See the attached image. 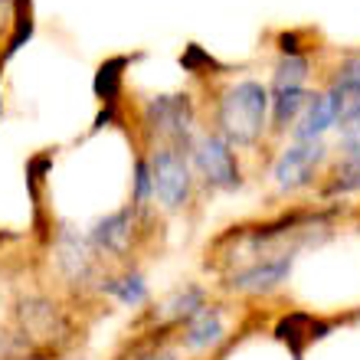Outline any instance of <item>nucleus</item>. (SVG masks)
Instances as JSON below:
<instances>
[{
    "mask_svg": "<svg viewBox=\"0 0 360 360\" xmlns=\"http://www.w3.org/2000/svg\"><path fill=\"white\" fill-rule=\"evenodd\" d=\"M49 269L59 288H66L69 295L82 298H95V285L108 269L95 259L92 246L86 239V229L72 226V223H56L49 229Z\"/></svg>",
    "mask_w": 360,
    "mask_h": 360,
    "instance_id": "20e7f679",
    "label": "nucleus"
},
{
    "mask_svg": "<svg viewBox=\"0 0 360 360\" xmlns=\"http://www.w3.org/2000/svg\"><path fill=\"white\" fill-rule=\"evenodd\" d=\"M321 86L334 89L347 105L357 102L360 98V53H347V56L338 59V63L324 72Z\"/></svg>",
    "mask_w": 360,
    "mask_h": 360,
    "instance_id": "2eb2a0df",
    "label": "nucleus"
},
{
    "mask_svg": "<svg viewBox=\"0 0 360 360\" xmlns=\"http://www.w3.org/2000/svg\"><path fill=\"white\" fill-rule=\"evenodd\" d=\"M203 124L219 131L243 158L272 151L269 141V82L249 69H226L197 95Z\"/></svg>",
    "mask_w": 360,
    "mask_h": 360,
    "instance_id": "f257e3e1",
    "label": "nucleus"
},
{
    "mask_svg": "<svg viewBox=\"0 0 360 360\" xmlns=\"http://www.w3.org/2000/svg\"><path fill=\"white\" fill-rule=\"evenodd\" d=\"M210 298H217L207 282H180L174 285L167 295L154 298L134 314L131 331H158V334H174L190 314H197Z\"/></svg>",
    "mask_w": 360,
    "mask_h": 360,
    "instance_id": "9d476101",
    "label": "nucleus"
},
{
    "mask_svg": "<svg viewBox=\"0 0 360 360\" xmlns=\"http://www.w3.org/2000/svg\"><path fill=\"white\" fill-rule=\"evenodd\" d=\"M161 213L158 210H134L128 200L122 207L95 217L86 226V239L95 259L105 269H122L141 262V252L154 243V233H161Z\"/></svg>",
    "mask_w": 360,
    "mask_h": 360,
    "instance_id": "7ed1b4c3",
    "label": "nucleus"
},
{
    "mask_svg": "<svg viewBox=\"0 0 360 360\" xmlns=\"http://www.w3.org/2000/svg\"><path fill=\"white\" fill-rule=\"evenodd\" d=\"M236 308L239 302L217 295L197 314H190L174 331V344L184 360H207L210 354H217L236 331Z\"/></svg>",
    "mask_w": 360,
    "mask_h": 360,
    "instance_id": "1a4fd4ad",
    "label": "nucleus"
},
{
    "mask_svg": "<svg viewBox=\"0 0 360 360\" xmlns=\"http://www.w3.org/2000/svg\"><path fill=\"white\" fill-rule=\"evenodd\" d=\"M190 164H193L203 197L239 193L246 187V158L210 124H203L190 144Z\"/></svg>",
    "mask_w": 360,
    "mask_h": 360,
    "instance_id": "6e6552de",
    "label": "nucleus"
},
{
    "mask_svg": "<svg viewBox=\"0 0 360 360\" xmlns=\"http://www.w3.org/2000/svg\"><path fill=\"white\" fill-rule=\"evenodd\" d=\"M131 190H128V203L134 210H154V180H151V164H148V154L144 148L131 144Z\"/></svg>",
    "mask_w": 360,
    "mask_h": 360,
    "instance_id": "dca6fc26",
    "label": "nucleus"
},
{
    "mask_svg": "<svg viewBox=\"0 0 360 360\" xmlns=\"http://www.w3.org/2000/svg\"><path fill=\"white\" fill-rule=\"evenodd\" d=\"M344 108H347V102L334 89L314 86L304 112L298 115V122H295L292 134H288V141H308V144L328 141V134H334L338 122H341Z\"/></svg>",
    "mask_w": 360,
    "mask_h": 360,
    "instance_id": "9b49d317",
    "label": "nucleus"
},
{
    "mask_svg": "<svg viewBox=\"0 0 360 360\" xmlns=\"http://www.w3.org/2000/svg\"><path fill=\"white\" fill-rule=\"evenodd\" d=\"M272 331H275V338H278L282 344H288V351H292L295 357H302L304 347H308L311 341H318V338H324L331 328L321 324L318 318H311V314L292 311V314H282V318L275 321Z\"/></svg>",
    "mask_w": 360,
    "mask_h": 360,
    "instance_id": "ddd939ff",
    "label": "nucleus"
},
{
    "mask_svg": "<svg viewBox=\"0 0 360 360\" xmlns=\"http://www.w3.org/2000/svg\"><path fill=\"white\" fill-rule=\"evenodd\" d=\"M200 128H203V112H200V98L190 89L151 92L134 98L131 122H128L131 144H141V148L167 144L187 154Z\"/></svg>",
    "mask_w": 360,
    "mask_h": 360,
    "instance_id": "f03ea898",
    "label": "nucleus"
},
{
    "mask_svg": "<svg viewBox=\"0 0 360 360\" xmlns=\"http://www.w3.org/2000/svg\"><path fill=\"white\" fill-rule=\"evenodd\" d=\"M95 298L112 302V304H118V308H128V311L138 314L144 304L151 302V285H148L144 266L134 262V266L108 269V272L98 278V285H95Z\"/></svg>",
    "mask_w": 360,
    "mask_h": 360,
    "instance_id": "f8f14e48",
    "label": "nucleus"
},
{
    "mask_svg": "<svg viewBox=\"0 0 360 360\" xmlns=\"http://www.w3.org/2000/svg\"><path fill=\"white\" fill-rule=\"evenodd\" d=\"M112 360H184V354L174 344V334L158 331H134L124 347Z\"/></svg>",
    "mask_w": 360,
    "mask_h": 360,
    "instance_id": "4468645a",
    "label": "nucleus"
},
{
    "mask_svg": "<svg viewBox=\"0 0 360 360\" xmlns=\"http://www.w3.org/2000/svg\"><path fill=\"white\" fill-rule=\"evenodd\" d=\"M144 154H148V164H151L154 210L161 217H187V213H193L200 207L203 193H200L190 154L167 148V144H151V148H144Z\"/></svg>",
    "mask_w": 360,
    "mask_h": 360,
    "instance_id": "39448f33",
    "label": "nucleus"
},
{
    "mask_svg": "<svg viewBox=\"0 0 360 360\" xmlns=\"http://www.w3.org/2000/svg\"><path fill=\"white\" fill-rule=\"evenodd\" d=\"M13 328L20 338L27 341V347L37 354H63L69 344L76 341V321L66 311V304L49 298V295H23L13 308Z\"/></svg>",
    "mask_w": 360,
    "mask_h": 360,
    "instance_id": "0eeeda50",
    "label": "nucleus"
},
{
    "mask_svg": "<svg viewBox=\"0 0 360 360\" xmlns=\"http://www.w3.org/2000/svg\"><path fill=\"white\" fill-rule=\"evenodd\" d=\"M331 164V144L318 141H282L269 151L266 180L275 200H288L304 193L308 187H318Z\"/></svg>",
    "mask_w": 360,
    "mask_h": 360,
    "instance_id": "423d86ee",
    "label": "nucleus"
}]
</instances>
